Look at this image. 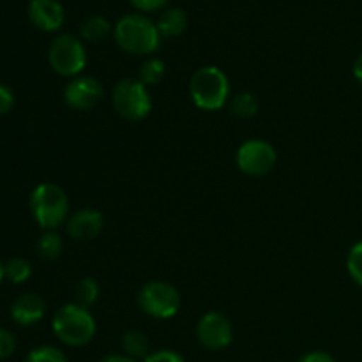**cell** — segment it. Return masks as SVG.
Segmentation results:
<instances>
[{"mask_svg": "<svg viewBox=\"0 0 362 362\" xmlns=\"http://www.w3.org/2000/svg\"><path fill=\"white\" fill-rule=\"evenodd\" d=\"M113 39L129 55H152L161 46L158 25L140 13L124 14L113 27Z\"/></svg>", "mask_w": 362, "mask_h": 362, "instance_id": "cell-1", "label": "cell"}, {"mask_svg": "<svg viewBox=\"0 0 362 362\" xmlns=\"http://www.w3.org/2000/svg\"><path fill=\"white\" fill-rule=\"evenodd\" d=\"M28 207L41 228L55 230L69 216V198L60 186L45 182L32 191Z\"/></svg>", "mask_w": 362, "mask_h": 362, "instance_id": "cell-2", "label": "cell"}, {"mask_svg": "<svg viewBox=\"0 0 362 362\" xmlns=\"http://www.w3.org/2000/svg\"><path fill=\"white\" fill-rule=\"evenodd\" d=\"M53 332L69 346H83L95 336V320L90 311L76 303L64 304L52 320Z\"/></svg>", "mask_w": 362, "mask_h": 362, "instance_id": "cell-3", "label": "cell"}, {"mask_svg": "<svg viewBox=\"0 0 362 362\" xmlns=\"http://www.w3.org/2000/svg\"><path fill=\"white\" fill-rule=\"evenodd\" d=\"M189 94L200 110L214 112L223 108L230 95L228 76L216 66L200 67L191 76Z\"/></svg>", "mask_w": 362, "mask_h": 362, "instance_id": "cell-4", "label": "cell"}, {"mask_svg": "<svg viewBox=\"0 0 362 362\" xmlns=\"http://www.w3.org/2000/svg\"><path fill=\"white\" fill-rule=\"evenodd\" d=\"M113 108L122 119L138 122L147 119L152 108V99L148 87L140 80L126 78L120 80L113 88Z\"/></svg>", "mask_w": 362, "mask_h": 362, "instance_id": "cell-5", "label": "cell"}, {"mask_svg": "<svg viewBox=\"0 0 362 362\" xmlns=\"http://www.w3.org/2000/svg\"><path fill=\"white\" fill-rule=\"evenodd\" d=\"M48 60L57 74L76 78L87 66V49L78 35L62 34L49 45Z\"/></svg>", "mask_w": 362, "mask_h": 362, "instance_id": "cell-6", "label": "cell"}, {"mask_svg": "<svg viewBox=\"0 0 362 362\" xmlns=\"http://www.w3.org/2000/svg\"><path fill=\"white\" fill-rule=\"evenodd\" d=\"M141 311L158 320H168L180 310V293L166 281H148L138 292Z\"/></svg>", "mask_w": 362, "mask_h": 362, "instance_id": "cell-7", "label": "cell"}, {"mask_svg": "<svg viewBox=\"0 0 362 362\" xmlns=\"http://www.w3.org/2000/svg\"><path fill=\"white\" fill-rule=\"evenodd\" d=\"M278 161L274 147L264 140H247L237 151V166L243 173L262 177L271 172Z\"/></svg>", "mask_w": 362, "mask_h": 362, "instance_id": "cell-8", "label": "cell"}, {"mask_svg": "<svg viewBox=\"0 0 362 362\" xmlns=\"http://www.w3.org/2000/svg\"><path fill=\"white\" fill-rule=\"evenodd\" d=\"M197 338L205 349L223 350L232 343L233 329L228 318L218 311H209L198 320Z\"/></svg>", "mask_w": 362, "mask_h": 362, "instance_id": "cell-9", "label": "cell"}, {"mask_svg": "<svg viewBox=\"0 0 362 362\" xmlns=\"http://www.w3.org/2000/svg\"><path fill=\"white\" fill-rule=\"evenodd\" d=\"M105 95L101 81L92 76H76L64 88V101L69 108L87 112L98 106Z\"/></svg>", "mask_w": 362, "mask_h": 362, "instance_id": "cell-10", "label": "cell"}, {"mask_svg": "<svg viewBox=\"0 0 362 362\" xmlns=\"http://www.w3.org/2000/svg\"><path fill=\"white\" fill-rule=\"evenodd\" d=\"M28 20L42 32H57L66 21V11L59 0H30Z\"/></svg>", "mask_w": 362, "mask_h": 362, "instance_id": "cell-11", "label": "cell"}, {"mask_svg": "<svg viewBox=\"0 0 362 362\" xmlns=\"http://www.w3.org/2000/svg\"><path fill=\"white\" fill-rule=\"evenodd\" d=\"M105 218L95 209H81L67 219V235L73 240H92L101 233Z\"/></svg>", "mask_w": 362, "mask_h": 362, "instance_id": "cell-12", "label": "cell"}, {"mask_svg": "<svg viewBox=\"0 0 362 362\" xmlns=\"http://www.w3.org/2000/svg\"><path fill=\"white\" fill-rule=\"evenodd\" d=\"M45 311L46 304L37 293H23L11 306V318L18 325L30 327V325H35L39 320H42Z\"/></svg>", "mask_w": 362, "mask_h": 362, "instance_id": "cell-13", "label": "cell"}, {"mask_svg": "<svg viewBox=\"0 0 362 362\" xmlns=\"http://www.w3.org/2000/svg\"><path fill=\"white\" fill-rule=\"evenodd\" d=\"M161 37H179L187 27V16L180 7H170L163 11L161 16L156 21Z\"/></svg>", "mask_w": 362, "mask_h": 362, "instance_id": "cell-14", "label": "cell"}, {"mask_svg": "<svg viewBox=\"0 0 362 362\" xmlns=\"http://www.w3.org/2000/svg\"><path fill=\"white\" fill-rule=\"evenodd\" d=\"M112 34V25L101 14L85 18L80 23V39L87 42H101Z\"/></svg>", "mask_w": 362, "mask_h": 362, "instance_id": "cell-15", "label": "cell"}, {"mask_svg": "<svg viewBox=\"0 0 362 362\" xmlns=\"http://www.w3.org/2000/svg\"><path fill=\"white\" fill-rule=\"evenodd\" d=\"M120 345L126 356L133 357V359H145L148 356V349H151V343L148 338L140 331H129L122 336L120 339Z\"/></svg>", "mask_w": 362, "mask_h": 362, "instance_id": "cell-16", "label": "cell"}, {"mask_svg": "<svg viewBox=\"0 0 362 362\" xmlns=\"http://www.w3.org/2000/svg\"><path fill=\"white\" fill-rule=\"evenodd\" d=\"M64 250L62 237L55 232V230H46L37 240V253L46 260H55L60 257Z\"/></svg>", "mask_w": 362, "mask_h": 362, "instance_id": "cell-17", "label": "cell"}, {"mask_svg": "<svg viewBox=\"0 0 362 362\" xmlns=\"http://www.w3.org/2000/svg\"><path fill=\"white\" fill-rule=\"evenodd\" d=\"M74 299L78 306L90 308L99 299V285L94 278H83L74 286Z\"/></svg>", "mask_w": 362, "mask_h": 362, "instance_id": "cell-18", "label": "cell"}, {"mask_svg": "<svg viewBox=\"0 0 362 362\" xmlns=\"http://www.w3.org/2000/svg\"><path fill=\"white\" fill-rule=\"evenodd\" d=\"M165 74L166 66L163 60L148 59L141 64L140 73H138V80H140L145 87H152V85H158L159 81L165 78Z\"/></svg>", "mask_w": 362, "mask_h": 362, "instance_id": "cell-19", "label": "cell"}, {"mask_svg": "<svg viewBox=\"0 0 362 362\" xmlns=\"http://www.w3.org/2000/svg\"><path fill=\"white\" fill-rule=\"evenodd\" d=\"M4 272H6V278L9 279L14 285H21V283L27 281L32 274V267L28 264V260L21 257L9 258L4 265Z\"/></svg>", "mask_w": 362, "mask_h": 362, "instance_id": "cell-20", "label": "cell"}, {"mask_svg": "<svg viewBox=\"0 0 362 362\" xmlns=\"http://www.w3.org/2000/svg\"><path fill=\"white\" fill-rule=\"evenodd\" d=\"M230 110L233 115L240 117V119H250L255 117L258 112V101L253 94L250 92H240L230 103Z\"/></svg>", "mask_w": 362, "mask_h": 362, "instance_id": "cell-21", "label": "cell"}, {"mask_svg": "<svg viewBox=\"0 0 362 362\" xmlns=\"http://www.w3.org/2000/svg\"><path fill=\"white\" fill-rule=\"evenodd\" d=\"M25 362H67V357L60 349L45 345L30 350Z\"/></svg>", "mask_w": 362, "mask_h": 362, "instance_id": "cell-22", "label": "cell"}, {"mask_svg": "<svg viewBox=\"0 0 362 362\" xmlns=\"http://www.w3.org/2000/svg\"><path fill=\"white\" fill-rule=\"evenodd\" d=\"M346 269H349L350 278L362 286V240L350 250L349 258H346Z\"/></svg>", "mask_w": 362, "mask_h": 362, "instance_id": "cell-23", "label": "cell"}, {"mask_svg": "<svg viewBox=\"0 0 362 362\" xmlns=\"http://www.w3.org/2000/svg\"><path fill=\"white\" fill-rule=\"evenodd\" d=\"M14 349H16V341H14V336L11 334L7 329L0 327V361L7 359V357L13 356Z\"/></svg>", "mask_w": 362, "mask_h": 362, "instance_id": "cell-24", "label": "cell"}, {"mask_svg": "<svg viewBox=\"0 0 362 362\" xmlns=\"http://www.w3.org/2000/svg\"><path fill=\"white\" fill-rule=\"evenodd\" d=\"M144 362H186L180 354L173 352V350H158L145 357Z\"/></svg>", "mask_w": 362, "mask_h": 362, "instance_id": "cell-25", "label": "cell"}, {"mask_svg": "<svg viewBox=\"0 0 362 362\" xmlns=\"http://www.w3.org/2000/svg\"><path fill=\"white\" fill-rule=\"evenodd\" d=\"M129 2L140 13H154V11L163 9L168 4V0H129Z\"/></svg>", "mask_w": 362, "mask_h": 362, "instance_id": "cell-26", "label": "cell"}, {"mask_svg": "<svg viewBox=\"0 0 362 362\" xmlns=\"http://www.w3.org/2000/svg\"><path fill=\"white\" fill-rule=\"evenodd\" d=\"M13 106H14V95L13 92H11V88H7L6 85H0V115L9 113Z\"/></svg>", "mask_w": 362, "mask_h": 362, "instance_id": "cell-27", "label": "cell"}, {"mask_svg": "<svg viewBox=\"0 0 362 362\" xmlns=\"http://www.w3.org/2000/svg\"><path fill=\"white\" fill-rule=\"evenodd\" d=\"M299 362H336L334 357L329 356L327 352H320V350H315V352H308L306 356H303Z\"/></svg>", "mask_w": 362, "mask_h": 362, "instance_id": "cell-28", "label": "cell"}, {"mask_svg": "<svg viewBox=\"0 0 362 362\" xmlns=\"http://www.w3.org/2000/svg\"><path fill=\"white\" fill-rule=\"evenodd\" d=\"M101 362H136V359L126 356V354H112V356H106L105 359H101Z\"/></svg>", "mask_w": 362, "mask_h": 362, "instance_id": "cell-29", "label": "cell"}, {"mask_svg": "<svg viewBox=\"0 0 362 362\" xmlns=\"http://www.w3.org/2000/svg\"><path fill=\"white\" fill-rule=\"evenodd\" d=\"M354 76H356V80L362 85V53L357 57L356 64H354Z\"/></svg>", "mask_w": 362, "mask_h": 362, "instance_id": "cell-30", "label": "cell"}, {"mask_svg": "<svg viewBox=\"0 0 362 362\" xmlns=\"http://www.w3.org/2000/svg\"><path fill=\"white\" fill-rule=\"evenodd\" d=\"M4 278H6V272H4V264L2 260H0V283H2Z\"/></svg>", "mask_w": 362, "mask_h": 362, "instance_id": "cell-31", "label": "cell"}]
</instances>
